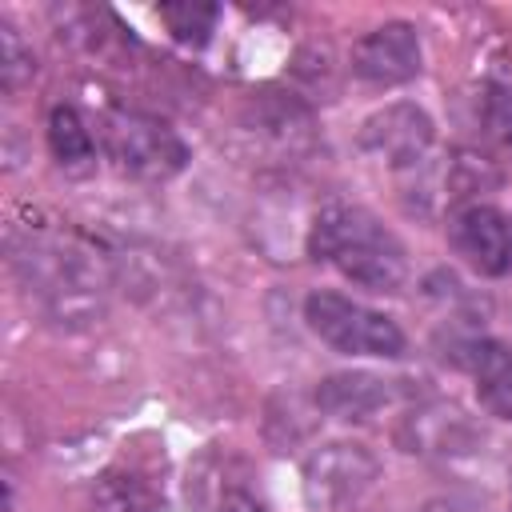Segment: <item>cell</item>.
<instances>
[{"mask_svg": "<svg viewBox=\"0 0 512 512\" xmlns=\"http://www.w3.org/2000/svg\"><path fill=\"white\" fill-rule=\"evenodd\" d=\"M380 464L364 444H324L304 468V492L316 508L352 504L376 480Z\"/></svg>", "mask_w": 512, "mask_h": 512, "instance_id": "52a82bcc", "label": "cell"}, {"mask_svg": "<svg viewBox=\"0 0 512 512\" xmlns=\"http://www.w3.org/2000/svg\"><path fill=\"white\" fill-rule=\"evenodd\" d=\"M92 512H156V492L136 472H108L96 484Z\"/></svg>", "mask_w": 512, "mask_h": 512, "instance_id": "4fadbf2b", "label": "cell"}, {"mask_svg": "<svg viewBox=\"0 0 512 512\" xmlns=\"http://www.w3.org/2000/svg\"><path fill=\"white\" fill-rule=\"evenodd\" d=\"M48 148H52L56 164L68 168V172L92 168L96 144H92V132H88V124L80 120L76 108H68V104L52 108V116H48Z\"/></svg>", "mask_w": 512, "mask_h": 512, "instance_id": "7c38bea8", "label": "cell"}, {"mask_svg": "<svg viewBox=\"0 0 512 512\" xmlns=\"http://www.w3.org/2000/svg\"><path fill=\"white\" fill-rule=\"evenodd\" d=\"M432 120L424 108L416 104H388L380 112H372L360 128V148L376 160H384L388 168H416L428 148H432Z\"/></svg>", "mask_w": 512, "mask_h": 512, "instance_id": "8992f818", "label": "cell"}, {"mask_svg": "<svg viewBox=\"0 0 512 512\" xmlns=\"http://www.w3.org/2000/svg\"><path fill=\"white\" fill-rule=\"evenodd\" d=\"M188 504L192 512H260L252 468L228 448H204L188 464Z\"/></svg>", "mask_w": 512, "mask_h": 512, "instance_id": "5b68a950", "label": "cell"}, {"mask_svg": "<svg viewBox=\"0 0 512 512\" xmlns=\"http://www.w3.org/2000/svg\"><path fill=\"white\" fill-rule=\"evenodd\" d=\"M468 368L480 404L496 420H512V348L500 340H476L468 348Z\"/></svg>", "mask_w": 512, "mask_h": 512, "instance_id": "8fae6325", "label": "cell"}, {"mask_svg": "<svg viewBox=\"0 0 512 512\" xmlns=\"http://www.w3.org/2000/svg\"><path fill=\"white\" fill-rule=\"evenodd\" d=\"M388 384L392 380H380L372 372H340L316 388V404L324 412H332L336 420H368L376 408H384L392 400Z\"/></svg>", "mask_w": 512, "mask_h": 512, "instance_id": "30bf717a", "label": "cell"}, {"mask_svg": "<svg viewBox=\"0 0 512 512\" xmlns=\"http://www.w3.org/2000/svg\"><path fill=\"white\" fill-rule=\"evenodd\" d=\"M12 264L56 324H92L104 312L108 260L80 232L48 224H32L24 236L12 232Z\"/></svg>", "mask_w": 512, "mask_h": 512, "instance_id": "6da1fadb", "label": "cell"}, {"mask_svg": "<svg viewBox=\"0 0 512 512\" xmlns=\"http://www.w3.org/2000/svg\"><path fill=\"white\" fill-rule=\"evenodd\" d=\"M304 320L328 348H336L344 356L396 360L404 352V332L396 328V320H388L384 312H376L352 296H340V292H312L304 300Z\"/></svg>", "mask_w": 512, "mask_h": 512, "instance_id": "3957f363", "label": "cell"}, {"mask_svg": "<svg viewBox=\"0 0 512 512\" xmlns=\"http://www.w3.org/2000/svg\"><path fill=\"white\" fill-rule=\"evenodd\" d=\"M108 156L136 180H168L188 164V144L164 120L120 108L104 120Z\"/></svg>", "mask_w": 512, "mask_h": 512, "instance_id": "277c9868", "label": "cell"}, {"mask_svg": "<svg viewBox=\"0 0 512 512\" xmlns=\"http://www.w3.org/2000/svg\"><path fill=\"white\" fill-rule=\"evenodd\" d=\"M456 256L480 276H504L512 268V224L492 204H464L448 220Z\"/></svg>", "mask_w": 512, "mask_h": 512, "instance_id": "ba28073f", "label": "cell"}, {"mask_svg": "<svg viewBox=\"0 0 512 512\" xmlns=\"http://www.w3.org/2000/svg\"><path fill=\"white\" fill-rule=\"evenodd\" d=\"M32 72H36L32 52L24 48V40L16 36L12 24H0V76H4V88L16 92L24 80H32Z\"/></svg>", "mask_w": 512, "mask_h": 512, "instance_id": "9a60e30c", "label": "cell"}, {"mask_svg": "<svg viewBox=\"0 0 512 512\" xmlns=\"http://www.w3.org/2000/svg\"><path fill=\"white\" fill-rule=\"evenodd\" d=\"M308 252L336 268L344 280L372 292H396L408 276V256L396 232L376 212L344 200H332L316 212Z\"/></svg>", "mask_w": 512, "mask_h": 512, "instance_id": "7a4b0ae2", "label": "cell"}, {"mask_svg": "<svg viewBox=\"0 0 512 512\" xmlns=\"http://www.w3.org/2000/svg\"><path fill=\"white\" fill-rule=\"evenodd\" d=\"M216 16H220L216 4H196V0H184V4H160V20L168 24L172 40H180V44H188V48L208 44V36L216 32Z\"/></svg>", "mask_w": 512, "mask_h": 512, "instance_id": "5bb4252c", "label": "cell"}, {"mask_svg": "<svg viewBox=\"0 0 512 512\" xmlns=\"http://www.w3.org/2000/svg\"><path fill=\"white\" fill-rule=\"evenodd\" d=\"M416 72H420V40H416V28L404 20L380 24L352 44V76L372 88L404 84Z\"/></svg>", "mask_w": 512, "mask_h": 512, "instance_id": "9c48e42d", "label": "cell"}]
</instances>
